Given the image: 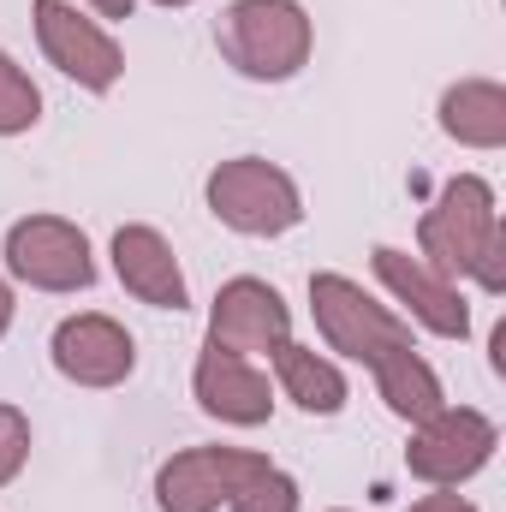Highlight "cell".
I'll use <instances>...</instances> for the list:
<instances>
[{
    "label": "cell",
    "instance_id": "1",
    "mask_svg": "<svg viewBox=\"0 0 506 512\" xmlns=\"http://www.w3.org/2000/svg\"><path fill=\"white\" fill-rule=\"evenodd\" d=\"M417 256L447 280H477L489 298L506 292V227L501 197L483 173H459L417 221Z\"/></svg>",
    "mask_w": 506,
    "mask_h": 512
},
{
    "label": "cell",
    "instance_id": "2",
    "mask_svg": "<svg viewBox=\"0 0 506 512\" xmlns=\"http://www.w3.org/2000/svg\"><path fill=\"white\" fill-rule=\"evenodd\" d=\"M221 60L251 84H286L310 66L316 24L298 0H233L215 24Z\"/></svg>",
    "mask_w": 506,
    "mask_h": 512
},
{
    "label": "cell",
    "instance_id": "3",
    "mask_svg": "<svg viewBox=\"0 0 506 512\" xmlns=\"http://www.w3.org/2000/svg\"><path fill=\"white\" fill-rule=\"evenodd\" d=\"M310 316H316L322 346L340 352V358H352V364H364V370H376L381 358L417 346L411 322L393 304H381L376 292H364V280H352L340 268L310 274Z\"/></svg>",
    "mask_w": 506,
    "mask_h": 512
},
{
    "label": "cell",
    "instance_id": "4",
    "mask_svg": "<svg viewBox=\"0 0 506 512\" xmlns=\"http://www.w3.org/2000/svg\"><path fill=\"white\" fill-rule=\"evenodd\" d=\"M203 203L221 227L245 233V239H280L304 221V191L298 179L268 161V155H233L203 179Z\"/></svg>",
    "mask_w": 506,
    "mask_h": 512
},
{
    "label": "cell",
    "instance_id": "5",
    "mask_svg": "<svg viewBox=\"0 0 506 512\" xmlns=\"http://www.w3.org/2000/svg\"><path fill=\"white\" fill-rule=\"evenodd\" d=\"M501 447V429L489 411L477 405H441L435 417L411 423V441H405V471L429 489H459L471 483Z\"/></svg>",
    "mask_w": 506,
    "mask_h": 512
},
{
    "label": "cell",
    "instance_id": "6",
    "mask_svg": "<svg viewBox=\"0 0 506 512\" xmlns=\"http://www.w3.org/2000/svg\"><path fill=\"white\" fill-rule=\"evenodd\" d=\"M6 274L30 292H84L96 286V251L90 233L66 215H24L6 227Z\"/></svg>",
    "mask_w": 506,
    "mask_h": 512
},
{
    "label": "cell",
    "instance_id": "7",
    "mask_svg": "<svg viewBox=\"0 0 506 512\" xmlns=\"http://www.w3.org/2000/svg\"><path fill=\"white\" fill-rule=\"evenodd\" d=\"M30 18H36V42H42L48 66L60 78H72L78 90L108 96L126 78V48L84 6H72V0H30Z\"/></svg>",
    "mask_w": 506,
    "mask_h": 512
},
{
    "label": "cell",
    "instance_id": "8",
    "mask_svg": "<svg viewBox=\"0 0 506 512\" xmlns=\"http://www.w3.org/2000/svg\"><path fill=\"white\" fill-rule=\"evenodd\" d=\"M274 459L256 447H185L161 459L155 471V507L161 512H221L239 489H251Z\"/></svg>",
    "mask_w": 506,
    "mask_h": 512
},
{
    "label": "cell",
    "instance_id": "9",
    "mask_svg": "<svg viewBox=\"0 0 506 512\" xmlns=\"http://www.w3.org/2000/svg\"><path fill=\"white\" fill-rule=\"evenodd\" d=\"M370 268H376L381 292L399 304L405 322L429 328L435 340H471V298L459 292V280L435 274L423 256L399 251V245H376L370 251Z\"/></svg>",
    "mask_w": 506,
    "mask_h": 512
},
{
    "label": "cell",
    "instance_id": "10",
    "mask_svg": "<svg viewBox=\"0 0 506 512\" xmlns=\"http://www.w3.org/2000/svg\"><path fill=\"white\" fill-rule=\"evenodd\" d=\"M286 340H292V304L280 298V286H268L256 274H233L215 292L203 346H221V352H239V358H268Z\"/></svg>",
    "mask_w": 506,
    "mask_h": 512
},
{
    "label": "cell",
    "instance_id": "11",
    "mask_svg": "<svg viewBox=\"0 0 506 512\" xmlns=\"http://www.w3.org/2000/svg\"><path fill=\"white\" fill-rule=\"evenodd\" d=\"M48 358H54V370L72 387L108 393V387L131 382V370H137V340L126 334V322H114V316H102V310H78V316H66V322L54 328Z\"/></svg>",
    "mask_w": 506,
    "mask_h": 512
},
{
    "label": "cell",
    "instance_id": "12",
    "mask_svg": "<svg viewBox=\"0 0 506 512\" xmlns=\"http://www.w3.org/2000/svg\"><path fill=\"white\" fill-rule=\"evenodd\" d=\"M191 399H197L203 417H215V423H227V429H262V423L274 417V382L256 370V358L221 352V346H203V352H197Z\"/></svg>",
    "mask_w": 506,
    "mask_h": 512
},
{
    "label": "cell",
    "instance_id": "13",
    "mask_svg": "<svg viewBox=\"0 0 506 512\" xmlns=\"http://www.w3.org/2000/svg\"><path fill=\"white\" fill-rule=\"evenodd\" d=\"M114 280L126 286L137 304H149V310H185L191 304V286H185V268H179V256L167 245V233L161 227H149V221H126L120 233H114Z\"/></svg>",
    "mask_w": 506,
    "mask_h": 512
},
{
    "label": "cell",
    "instance_id": "14",
    "mask_svg": "<svg viewBox=\"0 0 506 512\" xmlns=\"http://www.w3.org/2000/svg\"><path fill=\"white\" fill-rule=\"evenodd\" d=\"M268 364H274V387H280L304 417H340V411H346L352 382H346V370H340L328 352L286 340V346L268 352Z\"/></svg>",
    "mask_w": 506,
    "mask_h": 512
},
{
    "label": "cell",
    "instance_id": "15",
    "mask_svg": "<svg viewBox=\"0 0 506 512\" xmlns=\"http://www.w3.org/2000/svg\"><path fill=\"white\" fill-rule=\"evenodd\" d=\"M441 131L459 149H501L506 143V84L495 78H459L441 90Z\"/></svg>",
    "mask_w": 506,
    "mask_h": 512
},
{
    "label": "cell",
    "instance_id": "16",
    "mask_svg": "<svg viewBox=\"0 0 506 512\" xmlns=\"http://www.w3.org/2000/svg\"><path fill=\"white\" fill-rule=\"evenodd\" d=\"M370 376H376V393L387 399V411H393L399 423H423V417H435V411L447 405V387H441L435 364H429L417 346H405V352L381 358Z\"/></svg>",
    "mask_w": 506,
    "mask_h": 512
},
{
    "label": "cell",
    "instance_id": "17",
    "mask_svg": "<svg viewBox=\"0 0 506 512\" xmlns=\"http://www.w3.org/2000/svg\"><path fill=\"white\" fill-rule=\"evenodd\" d=\"M36 120H42V90L0 48V137H24V131H36Z\"/></svg>",
    "mask_w": 506,
    "mask_h": 512
},
{
    "label": "cell",
    "instance_id": "18",
    "mask_svg": "<svg viewBox=\"0 0 506 512\" xmlns=\"http://www.w3.org/2000/svg\"><path fill=\"white\" fill-rule=\"evenodd\" d=\"M227 512H298V483H292L280 465H268L251 489L233 495V507Z\"/></svg>",
    "mask_w": 506,
    "mask_h": 512
},
{
    "label": "cell",
    "instance_id": "19",
    "mask_svg": "<svg viewBox=\"0 0 506 512\" xmlns=\"http://www.w3.org/2000/svg\"><path fill=\"white\" fill-rule=\"evenodd\" d=\"M24 465H30V417H24L18 405L0 399V489L18 483Z\"/></svg>",
    "mask_w": 506,
    "mask_h": 512
},
{
    "label": "cell",
    "instance_id": "20",
    "mask_svg": "<svg viewBox=\"0 0 506 512\" xmlns=\"http://www.w3.org/2000/svg\"><path fill=\"white\" fill-rule=\"evenodd\" d=\"M405 512H477V501H465L459 489H435V495H423V501H411Z\"/></svg>",
    "mask_w": 506,
    "mask_h": 512
},
{
    "label": "cell",
    "instance_id": "21",
    "mask_svg": "<svg viewBox=\"0 0 506 512\" xmlns=\"http://www.w3.org/2000/svg\"><path fill=\"white\" fill-rule=\"evenodd\" d=\"M84 6H90L96 18H131V12H137V0H84Z\"/></svg>",
    "mask_w": 506,
    "mask_h": 512
},
{
    "label": "cell",
    "instance_id": "22",
    "mask_svg": "<svg viewBox=\"0 0 506 512\" xmlns=\"http://www.w3.org/2000/svg\"><path fill=\"white\" fill-rule=\"evenodd\" d=\"M12 316H18V298H12V280L0 274V340H6V328H12Z\"/></svg>",
    "mask_w": 506,
    "mask_h": 512
},
{
    "label": "cell",
    "instance_id": "23",
    "mask_svg": "<svg viewBox=\"0 0 506 512\" xmlns=\"http://www.w3.org/2000/svg\"><path fill=\"white\" fill-rule=\"evenodd\" d=\"M149 6H167V12H173V6H191V0H149Z\"/></svg>",
    "mask_w": 506,
    "mask_h": 512
},
{
    "label": "cell",
    "instance_id": "24",
    "mask_svg": "<svg viewBox=\"0 0 506 512\" xmlns=\"http://www.w3.org/2000/svg\"><path fill=\"white\" fill-rule=\"evenodd\" d=\"M334 512H346V507H334Z\"/></svg>",
    "mask_w": 506,
    "mask_h": 512
}]
</instances>
